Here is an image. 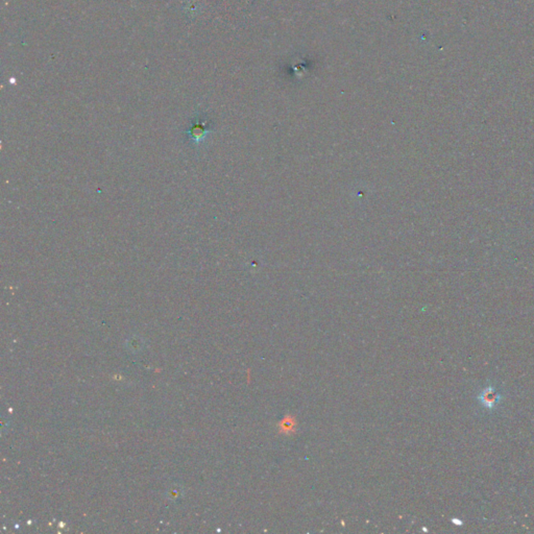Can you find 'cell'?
<instances>
[{
	"mask_svg": "<svg viewBox=\"0 0 534 534\" xmlns=\"http://www.w3.org/2000/svg\"><path fill=\"white\" fill-rule=\"evenodd\" d=\"M500 398H501V395L496 392L495 388H493L492 386L486 387L483 392L478 395V400L480 401V403L484 406V407H486L489 410L495 407L496 404L500 401Z\"/></svg>",
	"mask_w": 534,
	"mask_h": 534,
	"instance_id": "6da1fadb",
	"label": "cell"
},
{
	"mask_svg": "<svg viewBox=\"0 0 534 534\" xmlns=\"http://www.w3.org/2000/svg\"><path fill=\"white\" fill-rule=\"evenodd\" d=\"M453 523H456L457 525H461L462 522L460 520H456V519H453Z\"/></svg>",
	"mask_w": 534,
	"mask_h": 534,
	"instance_id": "7a4b0ae2",
	"label": "cell"
}]
</instances>
